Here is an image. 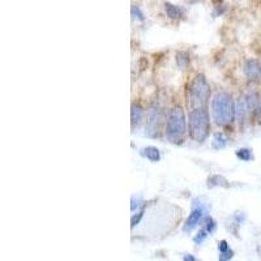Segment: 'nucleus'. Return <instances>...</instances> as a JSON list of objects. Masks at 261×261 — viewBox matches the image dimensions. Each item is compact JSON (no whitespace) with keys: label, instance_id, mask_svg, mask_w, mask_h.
I'll return each mask as SVG.
<instances>
[{"label":"nucleus","instance_id":"obj_1","mask_svg":"<svg viewBox=\"0 0 261 261\" xmlns=\"http://www.w3.org/2000/svg\"><path fill=\"white\" fill-rule=\"evenodd\" d=\"M212 113L218 125L230 124L235 118V106L227 93H217L212 101Z\"/></svg>","mask_w":261,"mask_h":261},{"label":"nucleus","instance_id":"obj_2","mask_svg":"<svg viewBox=\"0 0 261 261\" xmlns=\"http://www.w3.org/2000/svg\"><path fill=\"white\" fill-rule=\"evenodd\" d=\"M209 114L205 106H196L189 113V135L198 143H203L209 135Z\"/></svg>","mask_w":261,"mask_h":261},{"label":"nucleus","instance_id":"obj_3","mask_svg":"<svg viewBox=\"0 0 261 261\" xmlns=\"http://www.w3.org/2000/svg\"><path fill=\"white\" fill-rule=\"evenodd\" d=\"M187 134V120L185 114L180 106L174 107L169 114L166 124V136L171 143H182L183 137Z\"/></svg>","mask_w":261,"mask_h":261},{"label":"nucleus","instance_id":"obj_4","mask_svg":"<svg viewBox=\"0 0 261 261\" xmlns=\"http://www.w3.org/2000/svg\"><path fill=\"white\" fill-rule=\"evenodd\" d=\"M209 84L203 75L196 76L191 85V100L192 104L196 106H205L207 101L209 100Z\"/></svg>","mask_w":261,"mask_h":261},{"label":"nucleus","instance_id":"obj_5","mask_svg":"<svg viewBox=\"0 0 261 261\" xmlns=\"http://www.w3.org/2000/svg\"><path fill=\"white\" fill-rule=\"evenodd\" d=\"M208 214H209V209H208L207 204L203 203L201 200H194L192 212L188 218H187V221H185V225L183 227V230L191 231L194 227H198L201 222L207 219Z\"/></svg>","mask_w":261,"mask_h":261},{"label":"nucleus","instance_id":"obj_6","mask_svg":"<svg viewBox=\"0 0 261 261\" xmlns=\"http://www.w3.org/2000/svg\"><path fill=\"white\" fill-rule=\"evenodd\" d=\"M244 73L249 80L256 81L261 77V66L256 60H247L244 64Z\"/></svg>","mask_w":261,"mask_h":261},{"label":"nucleus","instance_id":"obj_7","mask_svg":"<svg viewBox=\"0 0 261 261\" xmlns=\"http://www.w3.org/2000/svg\"><path fill=\"white\" fill-rule=\"evenodd\" d=\"M141 155L149 159L150 162H159L161 159V153L154 146H146V148L141 149Z\"/></svg>","mask_w":261,"mask_h":261},{"label":"nucleus","instance_id":"obj_8","mask_svg":"<svg viewBox=\"0 0 261 261\" xmlns=\"http://www.w3.org/2000/svg\"><path fill=\"white\" fill-rule=\"evenodd\" d=\"M165 12H166L167 17L176 20V18L182 17L184 11H183L182 8H179V7L174 6V4L171 3H165Z\"/></svg>","mask_w":261,"mask_h":261},{"label":"nucleus","instance_id":"obj_9","mask_svg":"<svg viewBox=\"0 0 261 261\" xmlns=\"http://www.w3.org/2000/svg\"><path fill=\"white\" fill-rule=\"evenodd\" d=\"M208 187H222V188H227L229 182L225 176L222 175H213L208 179Z\"/></svg>","mask_w":261,"mask_h":261},{"label":"nucleus","instance_id":"obj_10","mask_svg":"<svg viewBox=\"0 0 261 261\" xmlns=\"http://www.w3.org/2000/svg\"><path fill=\"white\" fill-rule=\"evenodd\" d=\"M158 122H159V115H158V111L153 110L152 113H150V116H149V122H148L149 135H150V136H154V134L157 132Z\"/></svg>","mask_w":261,"mask_h":261},{"label":"nucleus","instance_id":"obj_11","mask_svg":"<svg viewBox=\"0 0 261 261\" xmlns=\"http://www.w3.org/2000/svg\"><path fill=\"white\" fill-rule=\"evenodd\" d=\"M130 116H132V127H135V125L137 127L144 118V110L141 109L139 105H132V113H130Z\"/></svg>","mask_w":261,"mask_h":261},{"label":"nucleus","instance_id":"obj_12","mask_svg":"<svg viewBox=\"0 0 261 261\" xmlns=\"http://www.w3.org/2000/svg\"><path fill=\"white\" fill-rule=\"evenodd\" d=\"M229 143V139L223 134H217L216 136L213 137L212 145L214 149H222L225 148Z\"/></svg>","mask_w":261,"mask_h":261},{"label":"nucleus","instance_id":"obj_13","mask_svg":"<svg viewBox=\"0 0 261 261\" xmlns=\"http://www.w3.org/2000/svg\"><path fill=\"white\" fill-rule=\"evenodd\" d=\"M237 157L239 158L240 161H243V162H248L252 159V152L249 150V149H239V150H237Z\"/></svg>","mask_w":261,"mask_h":261},{"label":"nucleus","instance_id":"obj_14","mask_svg":"<svg viewBox=\"0 0 261 261\" xmlns=\"http://www.w3.org/2000/svg\"><path fill=\"white\" fill-rule=\"evenodd\" d=\"M208 235H209V233L207 231V229H204V230H200L198 233V235L194 237V243L198 244V246H200L201 243H204V240L207 239Z\"/></svg>","mask_w":261,"mask_h":261},{"label":"nucleus","instance_id":"obj_15","mask_svg":"<svg viewBox=\"0 0 261 261\" xmlns=\"http://www.w3.org/2000/svg\"><path fill=\"white\" fill-rule=\"evenodd\" d=\"M176 61H178V64H179L180 67H185L187 63L189 61L188 55L184 54V52H179V54L176 55Z\"/></svg>","mask_w":261,"mask_h":261},{"label":"nucleus","instance_id":"obj_16","mask_svg":"<svg viewBox=\"0 0 261 261\" xmlns=\"http://www.w3.org/2000/svg\"><path fill=\"white\" fill-rule=\"evenodd\" d=\"M132 15H134L135 18H139L140 21H144V20H145V16H144V13L141 12V9H140L139 7H132Z\"/></svg>","mask_w":261,"mask_h":261},{"label":"nucleus","instance_id":"obj_17","mask_svg":"<svg viewBox=\"0 0 261 261\" xmlns=\"http://www.w3.org/2000/svg\"><path fill=\"white\" fill-rule=\"evenodd\" d=\"M205 222H207V226H205V229H207V231L209 233V234H212L213 231L216 230V222L213 221L212 218H207L205 219Z\"/></svg>","mask_w":261,"mask_h":261},{"label":"nucleus","instance_id":"obj_18","mask_svg":"<svg viewBox=\"0 0 261 261\" xmlns=\"http://www.w3.org/2000/svg\"><path fill=\"white\" fill-rule=\"evenodd\" d=\"M233 256H234V252H233L231 249H229V251H226V252H221V255H219V260H221V261L231 260V258H233Z\"/></svg>","mask_w":261,"mask_h":261},{"label":"nucleus","instance_id":"obj_19","mask_svg":"<svg viewBox=\"0 0 261 261\" xmlns=\"http://www.w3.org/2000/svg\"><path fill=\"white\" fill-rule=\"evenodd\" d=\"M140 204H141V199L132 196V205H130V209H132V212H135V210L139 209Z\"/></svg>","mask_w":261,"mask_h":261},{"label":"nucleus","instance_id":"obj_20","mask_svg":"<svg viewBox=\"0 0 261 261\" xmlns=\"http://www.w3.org/2000/svg\"><path fill=\"white\" fill-rule=\"evenodd\" d=\"M218 249H219V253L221 252H226V251H229L230 249V247H229V243L226 242V240H221L218 244Z\"/></svg>","mask_w":261,"mask_h":261},{"label":"nucleus","instance_id":"obj_21","mask_svg":"<svg viewBox=\"0 0 261 261\" xmlns=\"http://www.w3.org/2000/svg\"><path fill=\"white\" fill-rule=\"evenodd\" d=\"M143 214H144V209H141L139 213H137V216L132 217V227H135V226H136L137 223H139L140 218L143 217Z\"/></svg>","mask_w":261,"mask_h":261},{"label":"nucleus","instance_id":"obj_22","mask_svg":"<svg viewBox=\"0 0 261 261\" xmlns=\"http://www.w3.org/2000/svg\"><path fill=\"white\" fill-rule=\"evenodd\" d=\"M256 116H257V120L261 123V104L256 107Z\"/></svg>","mask_w":261,"mask_h":261},{"label":"nucleus","instance_id":"obj_23","mask_svg":"<svg viewBox=\"0 0 261 261\" xmlns=\"http://www.w3.org/2000/svg\"><path fill=\"white\" fill-rule=\"evenodd\" d=\"M183 258H184V260H189V261H194V260H196V258H194V257H192L191 255H188V256H184V257H183Z\"/></svg>","mask_w":261,"mask_h":261},{"label":"nucleus","instance_id":"obj_24","mask_svg":"<svg viewBox=\"0 0 261 261\" xmlns=\"http://www.w3.org/2000/svg\"><path fill=\"white\" fill-rule=\"evenodd\" d=\"M257 251H258V255H260V257H261V246L258 247V249H257Z\"/></svg>","mask_w":261,"mask_h":261}]
</instances>
